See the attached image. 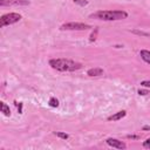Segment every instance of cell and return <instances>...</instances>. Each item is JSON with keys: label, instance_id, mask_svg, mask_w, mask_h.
I'll return each instance as SVG.
<instances>
[{"label": "cell", "instance_id": "5bb4252c", "mask_svg": "<svg viewBox=\"0 0 150 150\" xmlns=\"http://www.w3.org/2000/svg\"><path fill=\"white\" fill-rule=\"evenodd\" d=\"M74 2H75V4H79V5H81V6H86V5L88 4V1H86V0H74Z\"/></svg>", "mask_w": 150, "mask_h": 150}, {"label": "cell", "instance_id": "ba28073f", "mask_svg": "<svg viewBox=\"0 0 150 150\" xmlns=\"http://www.w3.org/2000/svg\"><path fill=\"white\" fill-rule=\"evenodd\" d=\"M103 73L104 71L101 68H91L87 71V75H89V76H101V75H103Z\"/></svg>", "mask_w": 150, "mask_h": 150}, {"label": "cell", "instance_id": "7c38bea8", "mask_svg": "<svg viewBox=\"0 0 150 150\" xmlns=\"http://www.w3.org/2000/svg\"><path fill=\"white\" fill-rule=\"evenodd\" d=\"M55 135H56L57 137L62 138V139H68V138H69V135H68V134H64V132H61V131L55 132Z\"/></svg>", "mask_w": 150, "mask_h": 150}, {"label": "cell", "instance_id": "7a4b0ae2", "mask_svg": "<svg viewBox=\"0 0 150 150\" xmlns=\"http://www.w3.org/2000/svg\"><path fill=\"white\" fill-rule=\"evenodd\" d=\"M128 13L124 11H98L91 14V18L104 20V21H117L127 19Z\"/></svg>", "mask_w": 150, "mask_h": 150}, {"label": "cell", "instance_id": "ffe728a7", "mask_svg": "<svg viewBox=\"0 0 150 150\" xmlns=\"http://www.w3.org/2000/svg\"><path fill=\"white\" fill-rule=\"evenodd\" d=\"M143 130H150V127H144Z\"/></svg>", "mask_w": 150, "mask_h": 150}, {"label": "cell", "instance_id": "9c48e42d", "mask_svg": "<svg viewBox=\"0 0 150 150\" xmlns=\"http://www.w3.org/2000/svg\"><path fill=\"white\" fill-rule=\"evenodd\" d=\"M139 55H141V57H142V60H143V61H145L146 63H149V64H150V50L142 49V50L139 52Z\"/></svg>", "mask_w": 150, "mask_h": 150}, {"label": "cell", "instance_id": "d6986e66", "mask_svg": "<svg viewBox=\"0 0 150 150\" xmlns=\"http://www.w3.org/2000/svg\"><path fill=\"white\" fill-rule=\"evenodd\" d=\"M128 138H138V136H131V135H128Z\"/></svg>", "mask_w": 150, "mask_h": 150}, {"label": "cell", "instance_id": "52a82bcc", "mask_svg": "<svg viewBox=\"0 0 150 150\" xmlns=\"http://www.w3.org/2000/svg\"><path fill=\"white\" fill-rule=\"evenodd\" d=\"M125 115H127V111H125V110H121V111H118V112H116V114L109 116V117H108V121H118V120L123 118Z\"/></svg>", "mask_w": 150, "mask_h": 150}, {"label": "cell", "instance_id": "9a60e30c", "mask_svg": "<svg viewBox=\"0 0 150 150\" xmlns=\"http://www.w3.org/2000/svg\"><path fill=\"white\" fill-rule=\"evenodd\" d=\"M132 33H135V34H138V35H143V36H150V34H148V33H144V32H138V30H132Z\"/></svg>", "mask_w": 150, "mask_h": 150}, {"label": "cell", "instance_id": "30bf717a", "mask_svg": "<svg viewBox=\"0 0 150 150\" xmlns=\"http://www.w3.org/2000/svg\"><path fill=\"white\" fill-rule=\"evenodd\" d=\"M0 109H1V112H2L5 116H9V115H11V109H9V107H8L6 103L1 102V104H0Z\"/></svg>", "mask_w": 150, "mask_h": 150}, {"label": "cell", "instance_id": "8fae6325", "mask_svg": "<svg viewBox=\"0 0 150 150\" xmlns=\"http://www.w3.org/2000/svg\"><path fill=\"white\" fill-rule=\"evenodd\" d=\"M49 105L50 107H53V108H56V107H59V101H57V98H55V97H52L50 100H49Z\"/></svg>", "mask_w": 150, "mask_h": 150}, {"label": "cell", "instance_id": "e0dca14e", "mask_svg": "<svg viewBox=\"0 0 150 150\" xmlns=\"http://www.w3.org/2000/svg\"><path fill=\"white\" fill-rule=\"evenodd\" d=\"M138 94L139 95H146V94H149V91L148 90H144V89H139L138 90Z\"/></svg>", "mask_w": 150, "mask_h": 150}, {"label": "cell", "instance_id": "6da1fadb", "mask_svg": "<svg viewBox=\"0 0 150 150\" xmlns=\"http://www.w3.org/2000/svg\"><path fill=\"white\" fill-rule=\"evenodd\" d=\"M49 66L59 71H75L81 68V63L68 59H52L49 60Z\"/></svg>", "mask_w": 150, "mask_h": 150}, {"label": "cell", "instance_id": "5b68a950", "mask_svg": "<svg viewBox=\"0 0 150 150\" xmlns=\"http://www.w3.org/2000/svg\"><path fill=\"white\" fill-rule=\"evenodd\" d=\"M105 143H107L109 146L116 148V149H125V148H127V145H125L124 142H122V141H120V139H116V138H108V139L105 141Z\"/></svg>", "mask_w": 150, "mask_h": 150}, {"label": "cell", "instance_id": "8992f818", "mask_svg": "<svg viewBox=\"0 0 150 150\" xmlns=\"http://www.w3.org/2000/svg\"><path fill=\"white\" fill-rule=\"evenodd\" d=\"M1 6H9V5H29L28 0H0Z\"/></svg>", "mask_w": 150, "mask_h": 150}, {"label": "cell", "instance_id": "4fadbf2b", "mask_svg": "<svg viewBox=\"0 0 150 150\" xmlns=\"http://www.w3.org/2000/svg\"><path fill=\"white\" fill-rule=\"evenodd\" d=\"M143 148H145V149H150V138H146V139L143 142Z\"/></svg>", "mask_w": 150, "mask_h": 150}, {"label": "cell", "instance_id": "3957f363", "mask_svg": "<svg viewBox=\"0 0 150 150\" xmlns=\"http://www.w3.org/2000/svg\"><path fill=\"white\" fill-rule=\"evenodd\" d=\"M20 20H21V15L19 13H7L0 18V26L5 27L7 25H13L19 22Z\"/></svg>", "mask_w": 150, "mask_h": 150}, {"label": "cell", "instance_id": "ac0fdd59", "mask_svg": "<svg viewBox=\"0 0 150 150\" xmlns=\"http://www.w3.org/2000/svg\"><path fill=\"white\" fill-rule=\"evenodd\" d=\"M15 104L18 105V110H19V114H21V112H22V103H19V104H18V102H15Z\"/></svg>", "mask_w": 150, "mask_h": 150}, {"label": "cell", "instance_id": "277c9868", "mask_svg": "<svg viewBox=\"0 0 150 150\" xmlns=\"http://www.w3.org/2000/svg\"><path fill=\"white\" fill-rule=\"evenodd\" d=\"M89 28H91L89 25L82 22H67L61 26L62 30H86Z\"/></svg>", "mask_w": 150, "mask_h": 150}, {"label": "cell", "instance_id": "2e32d148", "mask_svg": "<svg viewBox=\"0 0 150 150\" xmlns=\"http://www.w3.org/2000/svg\"><path fill=\"white\" fill-rule=\"evenodd\" d=\"M141 86L142 87H150V81H142Z\"/></svg>", "mask_w": 150, "mask_h": 150}]
</instances>
